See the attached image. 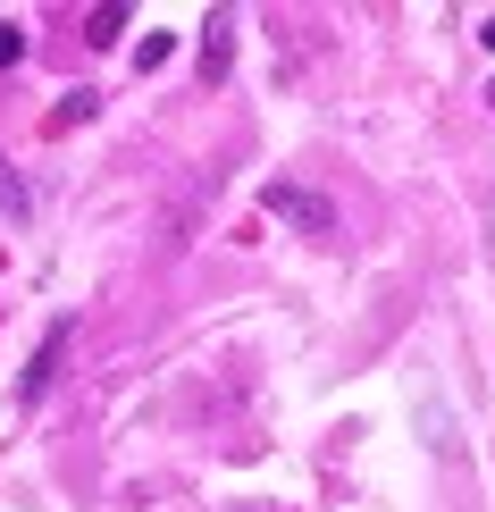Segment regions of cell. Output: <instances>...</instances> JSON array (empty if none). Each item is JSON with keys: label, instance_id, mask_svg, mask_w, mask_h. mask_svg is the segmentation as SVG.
<instances>
[{"label": "cell", "instance_id": "cell-11", "mask_svg": "<svg viewBox=\"0 0 495 512\" xmlns=\"http://www.w3.org/2000/svg\"><path fill=\"white\" fill-rule=\"evenodd\" d=\"M487 101H495V93H487Z\"/></svg>", "mask_w": 495, "mask_h": 512}, {"label": "cell", "instance_id": "cell-7", "mask_svg": "<svg viewBox=\"0 0 495 512\" xmlns=\"http://www.w3.org/2000/svg\"><path fill=\"white\" fill-rule=\"evenodd\" d=\"M118 26H126V9H101L93 26H84V34H93V51H101V42H118Z\"/></svg>", "mask_w": 495, "mask_h": 512}, {"label": "cell", "instance_id": "cell-9", "mask_svg": "<svg viewBox=\"0 0 495 512\" xmlns=\"http://www.w3.org/2000/svg\"><path fill=\"white\" fill-rule=\"evenodd\" d=\"M487 252H495V185H487Z\"/></svg>", "mask_w": 495, "mask_h": 512}, {"label": "cell", "instance_id": "cell-8", "mask_svg": "<svg viewBox=\"0 0 495 512\" xmlns=\"http://www.w3.org/2000/svg\"><path fill=\"white\" fill-rule=\"evenodd\" d=\"M17 59H26V34H17L9 17H0V68H17Z\"/></svg>", "mask_w": 495, "mask_h": 512}, {"label": "cell", "instance_id": "cell-2", "mask_svg": "<svg viewBox=\"0 0 495 512\" xmlns=\"http://www.w3.org/2000/svg\"><path fill=\"white\" fill-rule=\"evenodd\" d=\"M68 345H76V319H59V328L42 336V353H34V370H26V387H17V395H26V403H42V387H51V378H59V361H68Z\"/></svg>", "mask_w": 495, "mask_h": 512}, {"label": "cell", "instance_id": "cell-3", "mask_svg": "<svg viewBox=\"0 0 495 512\" xmlns=\"http://www.w3.org/2000/svg\"><path fill=\"white\" fill-rule=\"evenodd\" d=\"M227 59H235V26H227V9H219V17L202 26V76L219 84V76H227Z\"/></svg>", "mask_w": 495, "mask_h": 512}, {"label": "cell", "instance_id": "cell-1", "mask_svg": "<svg viewBox=\"0 0 495 512\" xmlns=\"http://www.w3.org/2000/svg\"><path fill=\"white\" fill-rule=\"evenodd\" d=\"M261 210L286 227H303V236H336V202L319 194V185H294V177H269L261 185Z\"/></svg>", "mask_w": 495, "mask_h": 512}, {"label": "cell", "instance_id": "cell-5", "mask_svg": "<svg viewBox=\"0 0 495 512\" xmlns=\"http://www.w3.org/2000/svg\"><path fill=\"white\" fill-rule=\"evenodd\" d=\"M34 210V194H26V177H17L9 160H0V219H26Z\"/></svg>", "mask_w": 495, "mask_h": 512}, {"label": "cell", "instance_id": "cell-6", "mask_svg": "<svg viewBox=\"0 0 495 512\" xmlns=\"http://www.w3.org/2000/svg\"><path fill=\"white\" fill-rule=\"evenodd\" d=\"M168 51H177V34H152V42L135 51V68H168Z\"/></svg>", "mask_w": 495, "mask_h": 512}, {"label": "cell", "instance_id": "cell-4", "mask_svg": "<svg viewBox=\"0 0 495 512\" xmlns=\"http://www.w3.org/2000/svg\"><path fill=\"white\" fill-rule=\"evenodd\" d=\"M93 101H101V93H84V84H76V93H59V110H51V135L84 126V118H93Z\"/></svg>", "mask_w": 495, "mask_h": 512}, {"label": "cell", "instance_id": "cell-10", "mask_svg": "<svg viewBox=\"0 0 495 512\" xmlns=\"http://www.w3.org/2000/svg\"><path fill=\"white\" fill-rule=\"evenodd\" d=\"M479 42H487V51H495V17H487V26H479Z\"/></svg>", "mask_w": 495, "mask_h": 512}]
</instances>
